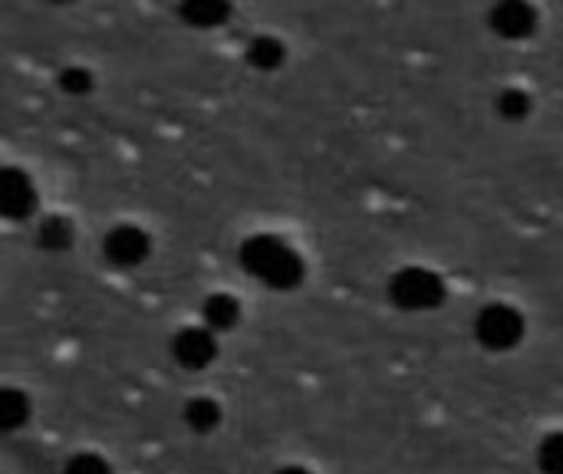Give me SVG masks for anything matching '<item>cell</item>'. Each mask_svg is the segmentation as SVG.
Returning <instances> with one entry per match:
<instances>
[{
	"label": "cell",
	"mask_w": 563,
	"mask_h": 474,
	"mask_svg": "<svg viewBox=\"0 0 563 474\" xmlns=\"http://www.w3.org/2000/svg\"><path fill=\"white\" fill-rule=\"evenodd\" d=\"M241 267L274 290H294L303 280V257L274 234L247 238L241 244Z\"/></svg>",
	"instance_id": "1"
},
{
	"label": "cell",
	"mask_w": 563,
	"mask_h": 474,
	"mask_svg": "<svg viewBox=\"0 0 563 474\" xmlns=\"http://www.w3.org/2000/svg\"><path fill=\"white\" fill-rule=\"evenodd\" d=\"M389 300L409 313L435 310L445 304V280L429 267H402L389 280Z\"/></svg>",
	"instance_id": "2"
},
{
	"label": "cell",
	"mask_w": 563,
	"mask_h": 474,
	"mask_svg": "<svg viewBox=\"0 0 563 474\" xmlns=\"http://www.w3.org/2000/svg\"><path fill=\"white\" fill-rule=\"evenodd\" d=\"M525 333H528L525 313L511 304H488L475 317V340L488 353H508V350L521 346Z\"/></svg>",
	"instance_id": "3"
},
{
	"label": "cell",
	"mask_w": 563,
	"mask_h": 474,
	"mask_svg": "<svg viewBox=\"0 0 563 474\" xmlns=\"http://www.w3.org/2000/svg\"><path fill=\"white\" fill-rule=\"evenodd\" d=\"M538 7L531 0H498L488 13V26L501 40H528L538 33Z\"/></svg>",
	"instance_id": "4"
},
{
	"label": "cell",
	"mask_w": 563,
	"mask_h": 474,
	"mask_svg": "<svg viewBox=\"0 0 563 474\" xmlns=\"http://www.w3.org/2000/svg\"><path fill=\"white\" fill-rule=\"evenodd\" d=\"M36 211V188L26 172L0 168V218L26 221Z\"/></svg>",
	"instance_id": "5"
},
{
	"label": "cell",
	"mask_w": 563,
	"mask_h": 474,
	"mask_svg": "<svg viewBox=\"0 0 563 474\" xmlns=\"http://www.w3.org/2000/svg\"><path fill=\"white\" fill-rule=\"evenodd\" d=\"M172 356H175L178 366H185V370H191V373L211 366L214 356H218L214 333H211L208 327H188V330H181V333L172 340Z\"/></svg>",
	"instance_id": "6"
},
{
	"label": "cell",
	"mask_w": 563,
	"mask_h": 474,
	"mask_svg": "<svg viewBox=\"0 0 563 474\" xmlns=\"http://www.w3.org/2000/svg\"><path fill=\"white\" fill-rule=\"evenodd\" d=\"M102 251H106V257H109L115 267H139V264L148 257L152 244H148V234H145L142 228H135V224H119V228H112V231L106 234Z\"/></svg>",
	"instance_id": "7"
},
{
	"label": "cell",
	"mask_w": 563,
	"mask_h": 474,
	"mask_svg": "<svg viewBox=\"0 0 563 474\" xmlns=\"http://www.w3.org/2000/svg\"><path fill=\"white\" fill-rule=\"evenodd\" d=\"M178 13L198 30H214L231 16V0H181Z\"/></svg>",
	"instance_id": "8"
},
{
	"label": "cell",
	"mask_w": 563,
	"mask_h": 474,
	"mask_svg": "<svg viewBox=\"0 0 563 474\" xmlns=\"http://www.w3.org/2000/svg\"><path fill=\"white\" fill-rule=\"evenodd\" d=\"M201 317H205V327L211 333H224V330H234L238 320H241V304L231 297V294H211L201 307Z\"/></svg>",
	"instance_id": "9"
},
{
	"label": "cell",
	"mask_w": 563,
	"mask_h": 474,
	"mask_svg": "<svg viewBox=\"0 0 563 474\" xmlns=\"http://www.w3.org/2000/svg\"><path fill=\"white\" fill-rule=\"evenodd\" d=\"M287 59V49L277 36H254L247 43V63L261 73H271V69H280Z\"/></svg>",
	"instance_id": "10"
},
{
	"label": "cell",
	"mask_w": 563,
	"mask_h": 474,
	"mask_svg": "<svg viewBox=\"0 0 563 474\" xmlns=\"http://www.w3.org/2000/svg\"><path fill=\"white\" fill-rule=\"evenodd\" d=\"M181 416H185V426L198 436H208L221 426V406L214 399H205V396L191 399Z\"/></svg>",
	"instance_id": "11"
},
{
	"label": "cell",
	"mask_w": 563,
	"mask_h": 474,
	"mask_svg": "<svg viewBox=\"0 0 563 474\" xmlns=\"http://www.w3.org/2000/svg\"><path fill=\"white\" fill-rule=\"evenodd\" d=\"M30 419V399L20 389H0V432H13L26 426Z\"/></svg>",
	"instance_id": "12"
},
{
	"label": "cell",
	"mask_w": 563,
	"mask_h": 474,
	"mask_svg": "<svg viewBox=\"0 0 563 474\" xmlns=\"http://www.w3.org/2000/svg\"><path fill=\"white\" fill-rule=\"evenodd\" d=\"M498 115L501 119H508V122H521V119H528L531 115V96L525 92V89H518V86H508V89H501L498 92Z\"/></svg>",
	"instance_id": "13"
},
{
	"label": "cell",
	"mask_w": 563,
	"mask_h": 474,
	"mask_svg": "<svg viewBox=\"0 0 563 474\" xmlns=\"http://www.w3.org/2000/svg\"><path fill=\"white\" fill-rule=\"evenodd\" d=\"M538 469L541 474H563V432H551L538 442Z\"/></svg>",
	"instance_id": "14"
},
{
	"label": "cell",
	"mask_w": 563,
	"mask_h": 474,
	"mask_svg": "<svg viewBox=\"0 0 563 474\" xmlns=\"http://www.w3.org/2000/svg\"><path fill=\"white\" fill-rule=\"evenodd\" d=\"M40 244H43L46 251H63V247H69V244H73V224H69L66 218H59V214L46 218V221L40 224Z\"/></svg>",
	"instance_id": "15"
},
{
	"label": "cell",
	"mask_w": 563,
	"mask_h": 474,
	"mask_svg": "<svg viewBox=\"0 0 563 474\" xmlns=\"http://www.w3.org/2000/svg\"><path fill=\"white\" fill-rule=\"evenodd\" d=\"M59 86L69 92V96H86L92 89V73L89 69H79V66H69L59 73Z\"/></svg>",
	"instance_id": "16"
},
{
	"label": "cell",
	"mask_w": 563,
	"mask_h": 474,
	"mask_svg": "<svg viewBox=\"0 0 563 474\" xmlns=\"http://www.w3.org/2000/svg\"><path fill=\"white\" fill-rule=\"evenodd\" d=\"M63 474H109V465H106L99 455L82 452V455H73V459L66 462V472Z\"/></svg>",
	"instance_id": "17"
},
{
	"label": "cell",
	"mask_w": 563,
	"mask_h": 474,
	"mask_svg": "<svg viewBox=\"0 0 563 474\" xmlns=\"http://www.w3.org/2000/svg\"><path fill=\"white\" fill-rule=\"evenodd\" d=\"M277 474H313V472H307V469H300V465H290V469H280Z\"/></svg>",
	"instance_id": "18"
},
{
	"label": "cell",
	"mask_w": 563,
	"mask_h": 474,
	"mask_svg": "<svg viewBox=\"0 0 563 474\" xmlns=\"http://www.w3.org/2000/svg\"><path fill=\"white\" fill-rule=\"evenodd\" d=\"M56 3H69V0H56Z\"/></svg>",
	"instance_id": "19"
}]
</instances>
